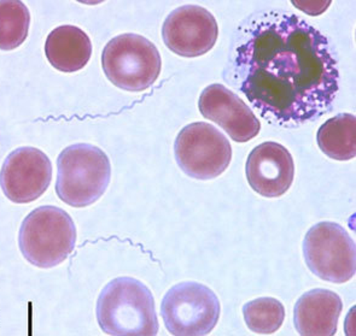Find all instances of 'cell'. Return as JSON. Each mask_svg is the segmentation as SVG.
Masks as SVG:
<instances>
[{"label": "cell", "mask_w": 356, "mask_h": 336, "mask_svg": "<svg viewBox=\"0 0 356 336\" xmlns=\"http://www.w3.org/2000/svg\"><path fill=\"white\" fill-rule=\"evenodd\" d=\"M225 78L268 122L296 128L332 109L341 75L319 29L293 12L266 10L239 24Z\"/></svg>", "instance_id": "1"}, {"label": "cell", "mask_w": 356, "mask_h": 336, "mask_svg": "<svg viewBox=\"0 0 356 336\" xmlns=\"http://www.w3.org/2000/svg\"><path fill=\"white\" fill-rule=\"evenodd\" d=\"M96 314L106 335L155 336L160 329L152 293L133 277H118L102 289Z\"/></svg>", "instance_id": "2"}, {"label": "cell", "mask_w": 356, "mask_h": 336, "mask_svg": "<svg viewBox=\"0 0 356 336\" xmlns=\"http://www.w3.org/2000/svg\"><path fill=\"white\" fill-rule=\"evenodd\" d=\"M110 178L109 157L97 146L74 144L58 156L56 193L73 208H86L101 199Z\"/></svg>", "instance_id": "3"}, {"label": "cell", "mask_w": 356, "mask_h": 336, "mask_svg": "<svg viewBox=\"0 0 356 336\" xmlns=\"http://www.w3.org/2000/svg\"><path fill=\"white\" fill-rule=\"evenodd\" d=\"M76 228L64 210L44 205L23 219L19 233L21 253L37 268H55L73 252Z\"/></svg>", "instance_id": "4"}, {"label": "cell", "mask_w": 356, "mask_h": 336, "mask_svg": "<svg viewBox=\"0 0 356 336\" xmlns=\"http://www.w3.org/2000/svg\"><path fill=\"white\" fill-rule=\"evenodd\" d=\"M102 68L114 86L127 92H143L157 81L162 58L155 44L147 37L126 33L105 45Z\"/></svg>", "instance_id": "5"}, {"label": "cell", "mask_w": 356, "mask_h": 336, "mask_svg": "<svg viewBox=\"0 0 356 336\" xmlns=\"http://www.w3.org/2000/svg\"><path fill=\"white\" fill-rule=\"evenodd\" d=\"M219 298L209 287L186 281L172 287L161 304V316L170 335L203 336L219 322Z\"/></svg>", "instance_id": "6"}, {"label": "cell", "mask_w": 356, "mask_h": 336, "mask_svg": "<svg viewBox=\"0 0 356 336\" xmlns=\"http://www.w3.org/2000/svg\"><path fill=\"white\" fill-rule=\"evenodd\" d=\"M179 168L188 176L208 181L220 176L232 160L229 139L218 128L206 122L184 127L174 142Z\"/></svg>", "instance_id": "7"}, {"label": "cell", "mask_w": 356, "mask_h": 336, "mask_svg": "<svg viewBox=\"0 0 356 336\" xmlns=\"http://www.w3.org/2000/svg\"><path fill=\"white\" fill-rule=\"evenodd\" d=\"M355 242L338 223H318L307 232L303 240L307 267L326 282L350 281L355 276Z\"/></svg>", "instance_id": "8"}, {"label": "cell", "mask_w": 356, "mask_h": 336, "mask_svg": "<svg viewBox=\"0 0 356 336\" xmlns=\"http://www.w3.org/2000/svg\"><path fill=\"white\" fill-rule=\"evenodd\" d=\"M52 163L37 147L23 146L13 151L0 170V187L15 204H29L47 191Z\"/></svg>", "instance_id": "9"}, {"label": "cell", "mask_w": 356, "mask_h": 336, "mask_svg": "<svg viewBox=\"0 0 356 336\" xmlns=\"http://www.w3.org/2000/svg\"><path fill=\"white\" fill-rule=\"evenodd\" d=\"M219 26L213 14L198 5L174 10L162 26V39L175 55L195 58L208 53L218 40Z\"/></svg>", "instance_id": "10"}, {"label": "cell", "mask_w": 356, "mask_h": 336, "mask_svg": "<svg viewBox=\"0 0 356 336\" xmlns=\"http://www.w3.org/2000/svg\"><path fill=\"white\" fill-rule=\"evenodd\" d=\"M198 108L203 117L216 123L236 142H248L260 133V121L252 109L221 83L210 85L203 90Z\"/></svg>", "instance_id": "11"}, {"label": "cell", "mask_w": 356, "mask_h": 336, "mask_svg": "<svg viewBox=\"0 0 356 336\" xmlns=\"http://www.w3.org/2000/svg\"><path fill=\"white\" fill-rule=\"evenodd\" d=\"M245 174L252 191L265 198H278L293 186V156L278 142L266 141L248 156Z\"/></svg>", "instance_id": "12"}, {"label": "cell", "mask_w": 356, "mask_h": 336, "mask_svg": "<svg viewBox=\"0 0 356 336\" xmlns=\"http://www.w3.org/2000/svg\"><path fill=\"white\" fill-rule=\"evenodd\" d=\"M343 303L337 293L316 288L297 300L293 323L302 336H332L337 333Z\"/></svg>", "instance_id": "13"}, {"label": "cell", "mask_w": 356, "mask_h": 336, "mask_svg": "<svg viewBox=\"0 0 356 336\" xmlns=\"http://www.w3.org/2000/svg\"><path fill=\"white\" fill-rule=\"evenodd\" d=\"M45 55L58 72L76 73L91 60V39L79 27L60 26L46 39Z\"/></svg>", "instance_id": "14"}, {"label": "cell", "mask_w": 356, "mask_h": 336, "mask_svg": "<svg viewBox=\"0 0 356 336\" xmlns=\"http://www.w3.org/2000/svg\"><path fill=\"white\" fill-rule=\"evenodd\" d=\"M316 142L324 155L334 160H350L356 155V119L339 114L330 119L316 133Z\"/></svg>", "instance_id": "15"}, {"label": "cell", "mask_w": 356, "mask_h": 336, "mask_svg": "<svg viewBox=\"0 0 356 336\" xmlns=\"http://www.w3.org/2000/svg\"><path fill=\"white\" fill-rule=\"evenodd\" d=\"M31 14L17 0L0 1V50L11 51L22 45L28 37Z\"/></svg>", "instance_id": "16"}, {"label": "cell", "mask_w": 356, "mask_h": 336, "mask_svg": "<svg viewBox=\"0 0 356 336\" xmlns=\"http://www.w3.org/2000/svg\"><path fill=\"white\" fill-rule=\"evenodd\" d=\"M247 327L259 335H270L278 332L285 319V308L275 298L264 296L252 300L243 306Z\"/></svg>", "instance_id": "17"}, {"label": "cell", "mask_w": 356, "mask_h": 336, "mask_svg": "<svg viewBox=\"0 0 356 336\" xmlns=\"http://www.w3.org/2000/svg\"><path fill=\"white\" fill-rule=\"evenodd\" d=\"M297 9L305 11L311 16H319L329 8L331 1H293Z\"/></svg>", "instance_id": "18"}]
</instances>
